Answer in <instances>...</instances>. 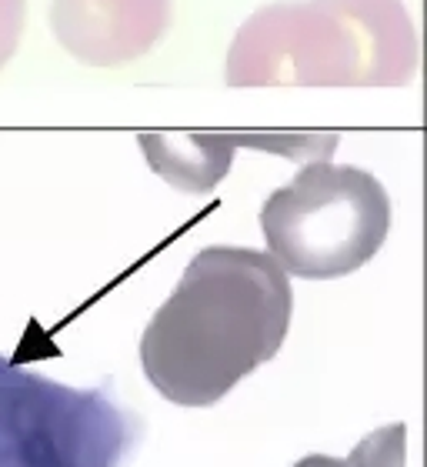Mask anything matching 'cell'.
Here are the masks:
<instances>
[{
	"mask_svg": "<svg viewBox=\"0 0 427 467\" xmlns=\"http://www.w3.org/2000/svg\"><path fill=\"white\" fill-rule=\"evenodd\" d=\"M291 314V277L271 254L204 247L147 324L141 368L171 404L211 408L281 350Z\"/></svg>",
	"mask_w": 427,
	"mask_h": 467,
	"instance_id": "obj_1",
	"label": "cell"
},
{
	"mask_svg": "<svg viewBox=\"0 0 427 467\" xmlns=\"http://www.w3.org/2000/svg\"><path fill=\"white\" fill-rule=\"evenodd\" d=\"M421 37L404 0H281L227 50L231 88H408Z\"/></svg>",
	"mask_w": 427,
	"mask_h": 467,
	"instance_id": "obj_2",
	"label": "cell"
},
{
	"mask_svg": "<svg viewBox=\"0 0 427 467\" xmlns=\"http://www.w3.org/2000/svg\"><path fill=\"white\" fill-rule=\"evenodd\" d=\"M391 197L378 177L350 164L314 161L261 207L267 254L287 277L334 281L360 271L384 247Z\"/></svg>",
	"mask_w": 427,
	"mask_h": 467,
	"instance_id": "obj_3",
	"label": "cell"
},
{
	"mask_svg": "<svg viewBox=\"0 0 427 467\" xmlns=\"http://www.w3.org/2000/svg\"><path fill=\"white\" fill-rule=\"evenodd\" d=\"M137 438L104 390L68 388L0 354V467H120Z\"/></svg>",
	"mask_w": 427,
	"mask_h": 467,
	"instance_id": "obj_4",
	"label": "cell"
},
{
	"mask_svg": "<svg viewBox=\"0 0 427 467\" xmlns=\"http://www.w3.org/2000/svg\"><path fill=\"white\" fill-rule=\"evenodd\" d=\"M174 0H54L50 30L70 57L120 67L144 57L171 27Z\"/></svg>",
	"mask_w": 427,
	"mask_h": 467,
	"instance_id": "obj_5",
	"label": "cell"
},
{
	"mask_svg": "<svg viewBox=\"0 0 427 467\" xmlns=\"http://www.w3.org/2000/svg\"><path fill=\"white\" fill-rule=\"evenodd\" d=\"M147 161L177 191L204 194L217 187L237 147L274 150L287 161H330L338 134H141Z\"/></svg>",
	"mask_w": 427,
	"mask_h": 467,
	"instance_id": "obj_6",
	"label": "cell"
},
{
	"mask_svg": "<svg viewBox=\"0 0 427 467\" xmlns=\"http://www.w3.org/2000/svg\"><path fill=\"white\" fill-rule=\"evenodd\" d=\"M408 458V428L388 424L380 431H370L358 448L350 451V467H404Z\"/></svg>",
	"mask_w": 427,
	"mask_h": 467,
	"instance_id": "obj_7",
	"label": "cell"
},
{
	"mask_svg": "<svg viewBox=\"0 0 427 467\" xmlns=\"http://www.w3.org/2000/svg\"><path fill=\"white\" fill-rule=\"evenodd\" d=\"M24 17H27V0H0V70L17 54Z\"/></svg>",
	"mask_w": 427,
	"mask_h": 467,
	"instance_id": "obj_8",
	"label": "cell"
},
{
	"mask_svg": "<svg viewBox=\"0 0 427 467\" xmlns=\"http://www.w3.org/2000/svg\"><path fill=\"white\" fill-rule=\"evenodd\" d=\"M294 467H350V464L340 458H328V454H307V458H301Z\"/></svg>",
	"mask_w": 427,
	"mask_h": 467,
	"instance_id": "obj_9",
	"label": "cell"
}]
</instances>
